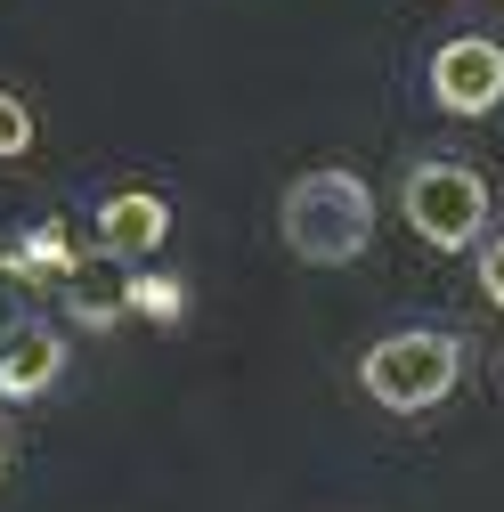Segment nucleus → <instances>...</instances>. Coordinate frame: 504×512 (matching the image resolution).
<instances>
[{
    "mask_svg": "<svg viewBox=\"0 0 504 512\" xmlns=\"http://www.w3.org/2000/svg\"><path fill=\"white\" fill-rule=\"evenodd\" d=\"M277 228L293 244V261L309 269H350L358 252L374 244V187L350 171V163H318L285 187L277 204Z\"/></svg>",
    "mask_w": 504,
    "mask_h": 512,
    "instance_id": "nucleus-1",
    "label": "nucleus"
},
{
    "mask_svg": "<svg viewBox=\"0 0 504 512\" xmlns=\"http://www.w3.org/2000/svg\"><path fill=\"white\" fill-rule=\"evenodd\" d=\"M358 382H366V399L391 407V415H431L464 382V342L439 334V326H399L383 342H366Z\"/></svg>",
    "mask_w": 504,
    "mask_h": 512,
    "instance_id": "nucleus-2",
    "label": "nucleus"
},
{
    "mask_svg": "<svg viewBox=\"0 0 504 512\" xmlns=\"http://www.w3.org/2000/svg\"><path fill=\"white\" fill-rule=\"evenodd\" d=\"M399 212H407V228H415L423 244L464 252V244L488 236V179H480L472 163H456V155H423V163H407V179H399Z\"/></svg>",
    "mask_w": 504,
    "mask_h": 512,
    "instance_id": "nucleus-3",
    "label": "nucleus"
},
{
    "mask_svg": "<svg viewBox=\"0 0 504 512\" xmlns=\"http://www.w3.org/2000/svg\"><path fill=\"white\" fill-rule=\"evenodd\" d=\"M431 98L448 114H496L504 106V41L488 33H456L431 49Z\"/></svg>",
    "mask_w": 504,
    "mask_h": 512,
    "instance_id": "nucleus-4",
    "label": "nucleus"
},
{
    "mask_svg": "<svg viewBox=\"0 0 504 512\" xmlns=\"http://www.w3.org/2000/svg\"><path fill=\"white\" fill-rule=\"evenodd\" d=\"M57 374H66V334L25 317V326L0 342V399H41Z\"/></svg>",
    "mask_w": 504,
    "mask_h": 512,
    "instance_id": "nucleus-5",
    "label": "nucleus"
},
{
    "mask_svg": "<svg viewBox=\"0 0 504 512\" xmlns=\"http://www.w3.org/2000/svg\"><path fill=\"white\" fill-rule=\"evenodd\" d=\"M163 236H171V204H163V196L122 187V196L98 204V244H106V261H139V252H155Z\"/></svg>",
    "mask_w": 504,
    "mask_h": 512,
    "instance_id": "nucleus-6",
    "label": "nucleus"
},
{
    "mask_svg": "<svg viewBox=\"0 0 504 512\" xmlns=\"http://www.w3.org/2000/svg\"><path fill=\"white\" fill-rule=\"evenodd\" d=\"M57 293H66V317H74V326L106 334L114 317L131 309V261H82V269L57 285Z\"/></svg>",
    "mask_w": 504,
    "mask_h": 512,
    "instance_id": "nucleus-7",
    "label": "nucleus"
},
{
    "mask_svg": "<svg viewBox=\"0 0 504 512\" xmlns=\"http://www.w3.org/2000/svg\"><path fill=\"white\" fill-rule=\"evenodd\" d=\"M9 269H17V277H57V285H66V277L82 269V252H74L66 220H33V228L9 244Z\"/></svg>",
    "mask_w": 504,
    "mask_h": 512,
    "instance_id": "nucleus-8",
    "label": "nucleus"
},
{
    "mask_svg": "<svg viewBox=\"0 0 504 512\" xmlns=\"http://www.w3.org/2000/svg\"><path fill=\"white\" fill-rule=\"evenodd\" d=\"M179 301H187V285H179V277H131V309H139V317H155V326H171Z\"/></svg>",
    "mask_w": 504,
    "mask_h": 512,
    "instance_id": "nucleus-9",
    "label": "nucleus"
},
{
    "mask_svg": "<svg viewBox=\"0 0 504 512\" xmlns=\"http://www.w3.org/2000/svg\"><path fill=\"white\" fill-rule=\"evenodd\" d=\"M25 147H33V114H25L17 90H0V163H17Z\"/></svg>",
    "mask_w": 504,
    "mask_h": 512,
    "instance_id": "nucleus-10",
    "label": "nucleus"
},
{
    "mask_svg": "<svg viewBox=\"0 0 504 512\" xmlns=\"http://www.w3.org/2000/svg\"><path fill=\"white\" fill-rule=\"evenodd\" d=\"M25 317H33V301H25V277L9 269V252H0V342H9V334L25 326Z\"/></svg>",
    "mask_w": 504,
    "mask_h": 512,
    "instance_id": "nucleus-11",
    "label": "nucleus"
},
{
    "mask_svg": "<svg viewBox=\"0 0 504 512\" xmlns=\"http://www.w3.org/2000/svg\"><path fill=\"white\" fill-rule=\"evenodd\" d=\"M480 293H488V301L504 309V228H496V236L480 244Z\"/></svg>",
    "mask_w": 504,
    "mask_h": 512,
    "instance_id": "nucleus-12",
    "label": "nucleus"
},
{
    "mask_svg": "<svg viewBox=\"0 0 504 512\" xmlns=\"http://www.w3.org/2000/svg\"><path fill=\"white\" fill-rule=\"evenodd\" d=\"M0 472H9V439H0Z\"/></svg>",
    "mask_w": 504,
    "mask_h": 512,
    "instance_id": "nucleus-13",
    "label": "nucleus"
},
{
    "mask_svg": "<svg viewBox=\"0 0 504 512\" xmlns=\"http://www.w3.org/2000/svg\"><path fill=\"white\" fill-rule=\"evenodd\" d=\"M496 366H504V350H496Z\"/></svg>",
    "mask_w": 504,
    "mask_h": 512,
    "instance_id": "nucleus-14",
    "label": "nucleus"
}]
</instances>
